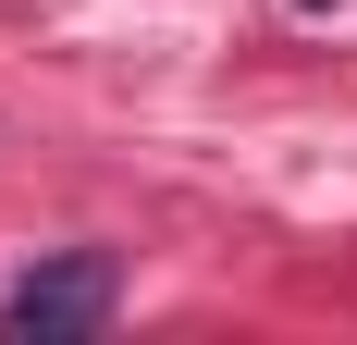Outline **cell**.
Here are the masks:
<instances>
[{"label":"cell","mask_w":357,"mask_h":345,"mask_svg":"<svg viewBox=\"0 0 357 345\" xmlns=\"http://www.w3.org/2000/svg\"><path fill=\"white\" fill-rule=\"evenodd\" d=\"M111 296H123L111 247H62V259H37V272L0 296V333H13V345H86L111 321Z\"/></svg>","instance_id":"cell-1"}]
</instances>
